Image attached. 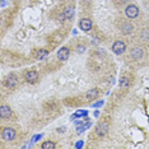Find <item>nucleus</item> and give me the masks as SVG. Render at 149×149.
<instances>
[{
    "instance_id": "f257e3e1",
    "label": "nucleus",
    "mask_w": 149,
    "mask_h": 149,
    "mask_svg": "<svg viewBox=\"0 0 149 149\" xmlns=\"http://www.w3.org/2000/svg\"><path fill=\"white\" fill-rule=\"evenodd\" d=\"M125 15L130 19H134L139 15V8L135 4H129L125 8Z\"/></svg>"
},
{
    "instance_id": "f03ea898",
    "label": "nucleus",
    "mask_w": 149,
    "mask_h": 149,
    "mask_svg": "<svg viewBox=\"0 0 149 149\" xmlns=\"http://www.w3.org/2000/svg\"><path fill=\"white\" fill-rule=\"evenodd\" d=\"M126 51V43L124 41H115L112 45V52L116 55H122Z\"/></svg>"
},
{
    "instance_id": "7ed1b4c3",
    "label": "nucleus",
    "mask_w": 149,
    "mask_h": 149,
    "mask_svg": "<svg viewBox=\"0 0 149 149\" xmlns=\"http://www.w3.org/2000/svg\"><path fill=\"white\" fill-rule=\"evenodd\" d=\"M15 135H17V132H15L14 129H12V128H5V129H3V132H1L3 140L10 141V140H13V139L15 138Z\"/></svg>"
},
{
    "instance_id": "20e7f679",
    "label": "nucleus",
    "mask_w": 149,
    "mask_h": 149,
    "mask_svg": "<svg viewBox=\"0 0 149 149\" xmlns=\"http://www.w3.org/2000/svg\"><path fill=\"white\" fill-rule=\"evenodd\" d=\"M5 86L8 88H15L18 86V77L15 74H9L5 80Z\"/></svg>"
},
{
    "instance_id": "39448f33",
    "label": "nucleus",
    "mask_w": 149,
    "mask_h": 149,
    "mask_svg": "<svg viewBox=\"0 0 149 149\" xmlns=\"http://www.w3.org/2000/svg\"><path fill=\"white\" fill-rule=\"evenodd\" d=\"M131 57L132 59H135V60H140V59H143V56H144V50H143V47H140V46H137V47H134L131 50Z\"/></svg>"
},
{
    "instance_id": "423d86ee",
    "label": "nucleus",
    "mask_w": 149,
    "mask_h": 149,
    "mask_svg": "<svg viewBox=\"0 0 149 149\" xmlns=\"http://www.w3.org/2000/svg\"><path fill=\"white\" fill-rule=\"evenodd\" d=\"M110 130V126L107 122H105V121H102V122H99L98 125H97V134L99 135V137H103V135H106L108 132Z\"/></svg>"
},
{
    "instance_id": "0eeeda50",
    "label": "nucleus",
    "mask_w": 149,
    "mask_h": 149,
    "mask_svg": "<svg viewBox=\"0 0 149 149\" xmlns=\"http://www.w3.org/2000/svg\"><path fill=\"white\" fill-rule=\"evenodd\" d=\"M79 27H80V30L84 31V32H88L90 28H92V21L88 18H83L82 21L79 22Z\"/></svg>"
},
{
    "instance_id": "6e6552de",
    "label": "nucleus",
    "mask_w": 149,
    "mask_h": 149,
    "mask_svg": "<svg viewBox=\"0 0 149 149\" xmlns=\"http://www.w3.org/2000/svg\"><path fill=\"white\" fill-rule=\"evenodd\" d=\"M69 55H70V51L68 47H61L59 51H57V57L61 60V61H65L69 59Z\"/></svg>"
},
{
    "instance_id": "1a4fd4ad",
    "label": "nucleus",
    "mask_w": 149,
    "mask_h": 149,
    "mask_svg": "<svg viewBox=\"0 0 149 149\" xmlns=\"http://www.w3.org/2000/svg\"><path fill=\"white\" fill-rule=\"evenodd\" d=\"M12 116V108L6 105H3L0 107V117L1 119H9Z\"/></svg>"
},
{
    "instance_id": "9d476101",
    "label": "nucleus",
    "mask_w": 149,
    "mask_h": 149,
    "mask_svg": "<svg viewBox=\"0 0 149 149\" xmlns=\"http://www.w3.org/2000/svg\"><path fill=\"white\" fill-rule=\"evenodd\" d=\"M38 79V73L36 70H30L27 74H26V80L28 83H36Z\"/></svg>"
},
{
    "instance_id": "9b49d317",
    "label": "nucleus",
    "mask_w": 149,
    "mask_h": 149,
    "mask_svg": "<svg viewBox=\"0 0 149 149\" xmlns=\"http://www.w3.org/2000/svg\"><path fill=\"white\" fill-rule=\"evenodd\" d=\"M97 97H98V89L93 88L86 93V101H93V99H96Z\"/></svg>"
},
{
    "instance_id": "f8f14e48",
    "label": "nucleus",
    "mask_w": 149,
    "mask_h": 149,
    "mask_svg": "<svg viewBox=\"0 0 149 149\" xmlns=\"http://www.w3.org/2000/svg\"><path fill=\"white\" fill-rule=\"evenodd\" d=\"M121 32L124 34H130L132 31H134V27H132V24L131 23H122L121 24Z\"/></svg>"
},
{
    "instance_id": "ddd939ff",
    "label": "nucleus",
    "mask_w": 149,
    "mask_h": 149,
    "mask_svg": "<svg viewBox=\"0 0 149 149\" xmlns=\"http://www.w3.org/2000/svg\"><path fill=\"white\" fill-rule=\"evenodd\" d=\"M64 15H65V19H72L74 15V8L73 6H68L64 12Z\"/></svg>"
},
{
    "instance_id": "4468645a",
    "label": "nucleus",
    "mask_w": 149,
    "mask_h": 149,
    "mask_svg": "<svg viewBox=\"0 0 149 149\" xmlns=\"http://www.w3.org/2000/svg\"><path fill=\"white\" fill-rule=\"evenodd\" d=\"M47 55H48V51L46 50V48H41V50L38 51V54H37V59L38 60H43V59H46L47 57Z\"/></svg>"
},
{
    "instance_id": "2eb2a0df",
    "label": "nucleus",
    "mask_w": 149,
    "mask_h": 149,
    "mask_svg": "<svg viewBox=\"0 0 149 149\" xmlns=\"http://www.w3.org/2000/svg\"><path fill=\"white\" fill-rule=\"evenodd\" d=\"M129 78H126V77H122L121 79H120V87L121 88H124V89H128L129 88Z\"/></svg>"
},
{
    "instance_id": "dca6fc26",
    "label": "nucleus",
    "mask_w": 149,
    "mask_h": 149,
    "mask_svg": "<svg viewBox=\"0 0 149 149\" xmlns=\"http://www.w3.org/2000/svg\"><path fill=\"white\" fill-rule=\"evenodd\" d=\"M56 145H55V143H52V141H45L43 144H42V149H54Z\"/></svg>"
},
{
    "instance_id": "f3484780",
    "label": "nucleus",
    "mask_w": 149,
    "mask_h": 149,
    "mask_svg": "<svg viewBox=\"0 0 149 149\" xmlns=\"http://www.w3.org/2000/svg\"><path fill=\"white\" fill-rule=\"evenodd\" d=\"M89 126H90V122H87L86 125H80V126H78V128H77V132H78V134H80V132H83L84 130H86V129H88Z\"/></svg>"
},
{
    "instance_id": "a211bd4d",
    "label": "nucleus",
    "mask_w": 149,
    "mask_h": 149,
    "mask_svg": "<svg viewBox=\"0 0 149 149\" xmlns=\"http://www.w3.org/2000/svg\"><path fill=\"white\" fill-rule=\"evenodd\" d=\"M87 115H88V112H87V111H78L75 115L73 116V117H77V116H87Z\"/></svg>"
},
{
    "instance_id": "6ab92c4d",
    "label": "nucleus",
    "mask_w": 149,
    "mask_h": 149,
    "mask_svg": "<svg viewBox=\"0 0 149 149\" xmlns=\"http://www.w3.org/2000/svg\"><path fill=\"white\" fill-rule=\"evenodd\" d=\"M77 51H78V52H80V54H83L84 51H86V47L82 46V45H79V46L77 47Z\"/></svg>"
},
{
    "instance_id": "aec40b11",
    "label": "nucleus",
    "mask_w": 149,
    "mask_h": 149,
    "mask_svg": "<svg viewBox=\"0 0 149 149\" xmlns=\"http://www.w3.org/2000/svg\"><path fill=\"white\" fill-rule=\"evenodd\" d=\"M41 138H42V135H41V134H40V135H36V137L33 138V140H32V141H33V143H36L38 139H41Z\"/></svg>"
},
{
    "instance_id": "412c9836",
    "label": "nucleus",
    "mask_w": 149,
    "mask_h": 149,
    "mask_svg": "<svg viewBox=\"0 0 149 149\" xmlns=\"http://www.w3.org/2000/svg\"><path fill=\"white\" fill-rule=\"evenodd\" d=\"M83 147V141H79V143H77V148H80Z\"/></svg>"
},
{
    "instance_id": "4be33fe9",
    "label": "nucleus",
    "mask_w": 149,
    "mask_h": 149,
    "mask_svg": "<svg viewBox=\"0 0 149 149\" xmlns=\"http://www.w3.org/2000/svg\"><path fill=\"white\" fill-rule=\"evenodd\" d=\"M57 131H59V132H64V131H65V128H59V129H57Z\"/></svg>"
},
{
    "instance_id": "5701e85b",
    "label": "nucleus",
    "mask_w": 149,
    "mask_h": 149,
    "mask_svg": "<svg viewBox=\"0 0 149 149\" xmlns=\"http://www.w3.org/2000/svg\"><path fill=\"white\" fill-rule=\"evenodd\" d=\"M119 1H120V3H121V4H122V3H126V1H128V0H119Z\"/></svg>"
}]
</instances>
